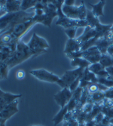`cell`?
<instances>
[{"instance_id":"9c48e42d","label":"cell","mask_w":113,"mask_h":126,"mask_svg":"<svg viewBox=\"0 0 113 126\" xmlns=\"http://www.w3.org/2000/svg\"><path fill=\"white\" fill-rule=\"evenodd\" d=\"M73 93L70 90L69 88H62L61 91L54 95V100L60 107V109L64 108L69 104V102L72 99Z\"/></svg>"},{"instance_id":"6da1fadb","label":"cell","mask_w":113,"mask_h":126,"mask_svg":"<svg viewBox=\"0 0 113 126\" xmlns=\"http://www.w3.org/2000/svg\"><path fill=\"white\" fill-rule=\"evenodd\" d=\"M32 56H36L35 54L29 49L27 44L20 40L17 45L16 51H14L13 56L8 61H6V63L8 69L11 70L12 67L28 60Z\"/></svg>"},{"instance_id":"30bf717a","label":"cell","mask_w":113,"mask_h":126,"mask_svg":"<svg viewBox=\"0 0 113 126\" xmlns=\"http://www.w3.org/2000/svg\"><path fill=\"white\" fill-rule=\"evenodd\" d=\"M101 56V52L97 48V47L94 45V46L90 47L88 49L83 51L82 58L87 60L90 64H93L99 62Z\"/></svg>"},{"instance_id":"4fadbf2b","label":"cell","mask_w":113,"mask_h":126,"mask_svg":"<svg viewBox=\"0 0 113 126\" xmlns=\"http://www.w3.org/2000/svg\"><path fill=\"white\" fill-rule=\"evenodd\" d=\"M96 30L94 28H91L90 27H87L85 28V31L83 32V34L82 36H80L79 37L76 38L78 39V41L80 42L82 45L84 44L85 42L89 41L90 39H91L93 38L96 37Z\"/></svg>"},{"instance_id":"3957f363","label":"cell","mask_w":113,"mask_h":126,"mask_svg":"<svg viewBox=\"0 0 113 126\" xmlns=\"http://www.w3.org/2000/svg\"><path fill=\"white\" fill-rule=\"evenodd\" d=\"M27 45L36 56L45 53L49 48V44L47 40L38 36L36 32L33 33L31 39L27 43Z\"/></svg>"},{"instance_id":"44dd1931","label":"cell","mask_w":113,"mask_h":126,"mask_svg":"<svg viewBox=\"0 0 113 126\" xmlns=\"http://www.w3.org/2000/svg\"><path fill=\"white\" fill-rule=\"evenodd\" d=\"M67 112H68V107H67V106L65 107L64 108L60 109V110L58 112V113L56 114V115L54 116V118L52 119V121L54 122V125H56L60 124L63 121V119L65 118V116L67 114Z\"/></svg>"},{"instance_id":"ac0fdd59","label":"cell","mask_w":113,"mask_h":126,"mask_svg":"<svg viewBox=\"0 0 113 126\" xmlns=\"http://www.w3.org/2000/svg\"><path fill=\"white\" fill-rule=\"evenodd\" d=\"M70 65L72 67H77V68H82V69H87L89 67L90 63L83 58H75L71 61Z\"/></svg>"},{"instance_id":"f1b7e54d","label":"cell","mask_w":113,"mask_h":126,"mask_svg":"<svg viewBox=\"0 0 113 126\" xmlns=\"http://www.w3.org/2000/svg\"><path fill=\"white\" fill-rule=\"evenodd\" d=\"M106 53H107L109 55H110V56L112 57V58H113V44L110 45L109 46V48H107Z\"/></svg>"},{"instance_id":"277c9868","label":"cell","mask_w":113,"mask_h":126,"mask_svg":"<svg viewBox=\"0 0 113 126\" xmlns=\"http://www.w3.org/2000/svg\"><path fill=\"white\" fill-rule=\"evenodd\" d=\"M36 24V23L32 18L31 20L20 23V24L15 25L14 27H12L11 29H10L7 31H8L11 33L14 40L17 43H18L21 40V38L23 37V36H24L26 32H27V31H29V30L31 27H32Z\"/></svg>"},{"instance_id":"cb8c5ba5","label":"cell","mask_w":113,"mask_h":126,"mask_svg":"<svg viewBox=\"0 0 113 126\" xmlns=\"http://www.w3.org/2000/svg\"><path fill=\"white\" fill-rule=\"evenodd\" d=\"M76 30L77 28L72 27V28H69V29H66L64 30V32L66 33V35L68 36V38L70 39H75V34H76Z\"/></svg>"},{"instance_id":"9a60e30c","label":"cell","mask_w":113,"mask_h":126,"mask_svg":"<svg viewBox=\"0 0 113 126\" xmlns=\"http://www.w3.org/2000/svg\"><path fill=\"white\" fill-rule=\"evenodd\" d=\"M112 44H113V43L111 42L110 41H109L108 39H106V38L103 37V38H100V39H97V41L95 43V46L97 47V48L99 50V51L101 52L102 54H106L107 48Z\"/></svg>"},{"instance_id":"5bb4252c","label":"cell","mask_w":113,"mask_h":126,"mask_svg":"<svg viewBox=\"0 0 113 126\" xmlns=\"http://www.w3.org/2000/svg\"><path fill=\"white\" fill-rule=\"evenodd\" d=\"M106 5V1H103V0H101L99 2H97V4H89V5L91 7V12L93 13V15L98 17H101V16H104V13H103V8Z\"/></svg>"},{"instance_id":"2e32d148","label":"cell","mask_w":113,"mask_h":126,"mask_svg":"<svg viewBox=\"0 0 113 126\" xmlns=\"http://www.w3.org/2000/svg\"><path fill=\"white\" fill-rule=\"evenodd\" d=\"M20 1H7L5 8L6 13H14L20 11Z\"/></svg>"},{"instance_id":"83f0119b","label":"cell","mask_w":113,"mask_h":126,"mask_svg":"<svg viewBox=\"0 0 113 126\" xmlns=\"http://www.w3.org/2000/svg\"><path fill=\"white\" fill-rule=\"evenodd\" d=\"M106 70L108 72V73L109 75V79H111L112 80H113V66L106 68Z\"/></svg>"},{"instance_id":"f546056e","label":"cell","mask_w":113,"mask_h":126,"mask_svg":"<svg viewBox=\"0 0 113 126\" xmlns=\"http://www.w3.org/2000/svg\"><path fill=\"white\" fill-rule=\"evenodd\" d=\"M75 1H74V0H66V1L64 2V5L72 6V5H75Z\"/></svg>"},{"instance_id":"d4e9b609","label":"cell","mask_w":113,"mask_h":126,"mask_svg":"<svg viewBox=\"0 0 113 126\" xmlns=\"http://www.w3.org/2000/svg\"><path fill=\"white\" fill-rule=\"evenodd\" d=\"M104 98H105V92H103V91H99V92H97L92 95L93 100L96 102L103 100Z\"/></svg>"},{"instance_id":"484cf974","label":"cell","mask_w":113,"mask_h":126,"mask_svg":"<svg viewBox=\"0 0 113 126\" xmlns=\"http://www.w3.org/2000/svg\"><path fill=\"white\" fill-rule=\"evenodd\" d=\"M15 76L17 80H23L26 76V73L24 70H19L16 72Z\"/></svg>"},{"instance_id":"603a6c76","label":"cell","mask_w":113,"mask_h":126,"mask_svg":"<svg viewBox=\"0 0 113 126\" xmlns=\"http://www.w3.org/2000/svg\"><path fill=\"white\" fill-rule=\"evenodd\" d=\"M38 1H31V0H25V1H21V5H20V11H25L27 9L35 7Z\"/></svg>"},{"instance_id":"7402d4cb","label":"cell","mask_w":113,"mask_h":126,"mask_svg":"<svg viewBox=\"0 0 113 126\" xmlns=\"http://www.w3.org/2000/svg\"><path fill=\"white\" fill-rule=\"evenodd\" d=\"M88 70H89L90 72H91L92 73H94V74H95L97 76L101 71H103V70H105V68L102 66L99 63H96L90 64L89 66V67H88Z\"/></svg>"},{"instance_id":"d6986e66","label":"cell","mask_w":113,"mask_h":126,"mask_svg":"<svg viewBox=\"0 0 113 126\" xmlns=\"http://www.w3.org/2000/svg\"><path fill=\"white\" fill-rule=\"evenodd\" d=\"M86 21L88 24V27H91V28H95L96 26L99 24V18L95 17L93 13L91 12V11H89L87 10V17H86Z\"/></svg>"},{"instance_id":"4dcf8cb0","label":"cell","mask_w":113,"mask_h":126,"mask_svg":"<svg viewBox=\"0 0 113 126\" xmlns=\"http://www.w3.org/2000/svg\"><path fill=\"white\" fill-rule=\"evenodd\" d=\"M30 126H42V125H30Z\"/></svg>"},{"instance_id":"7a4b0ae2","label":"cell","mask_w":113,"mask_h":126,"mask_svg":"<svg viewBox=\"0 0 113 126\" xmlns=\"http://www.w3.org/2000/svg\"><path fill=\"white\" fill-rule=\"evenodd\" d=\"M62 11L66 17L74 20H85L87 12V9L85 5L84 1H82L81 4L78 6H69L63 5Z\"/></svg>"},{"instance_id":"5b68a950","label":"cell","mask_w":113,"mask_h":126,"mask_svg":"<svg viewBox=\"0 0 113 126\" xmlns=\"http://www.w3.org/2000/svg\"><path fill=\"white\" fill-rule=\"evenodd\" d=\"M85 70V69L75 68L74 70L66 71L65 73L60 77V80L57 85L62 88H69L71 84L73 83L78 78L82 77L83 76Z\"/></svg>"},{"instance_id":"4316f807","label":"cell","mask_w":113,"mask_h":126,"mask_svg":"<svg viewBox=\"0 0 113 126\" xmlns=\"http://www.w3.org/2000/svg\"><path fill=\"white\" fill-rule=\"evenodd\" d=\"M104 38L110 41L111 42L113 43V25H112L110 30L107 32V33L104 36Z\"/></svg>"},{"instance_id":"7c38bea8","label":"cell","mask_w":113,"mask_h":126,"mask_svg":"<svg viewBox=\"0 0 113 126\" xmlns=\"http://www.w3.org/2000/svg\"><path fill=\"white\" fill-rule=\"evenodd\" d=\"M80 51H82V44L78 41L77 39H68L63 51L65 54Z\"/></svg>"},{"instance_id":"ba28073f","label":"cell","mask_w":113,"mask_h":126,"mask_svg":"<svg viewBox=\"0 0 113 126\" xmlns=\"http://www.w3.org/2000/svg\"><path fill=\"white\" fill-rule=\"evenodd\" d=\"M17 105L18 99L9 104L2 112H0V126H5V122L19 111Z\"/></svg>"},{"instance_id":"8fae6325","label":"cell","mask_w":113,"mask_h":126,"mask_svg":"<svg viewBox=\"0 0 113 126\" xmlns=\"http://www.w3.org/2000/svg\"><path fill=\"white\" fill-rule=\"evenodd\" d=\"M21 94H13L11 93H5L2 91H0V112H2L9 104L21 97Z\"/></svg>"},{"instance_id":"52a82bcc","label":"cell","mask_w":113,"mask_h":126,"mask_svg":"<svg viewBox=\"0 0 113 126\" xmlns=\"http://www.w3.org/2000/svg\"><path fill=\"white\" fill-rule=\"evenodd\" d=\"M56 25H60L62 27L66 29L72 28V27H88V24L86 21V20H74L69 18L66 16L58 17L57 21L56 22Z\"/></svg>"},{"instance_id":"ffe728a7","label":"cell","mask_w":113,"mask_h":126,"mask_svg":"<svg viewBox=\"0 0 113 126\" xmlns=\"http://www.w3.org/2000/svg\"><path fill=\"white\" fill-rule=\"evenodd\" d=\"M99 63L105 69L113 66V58H112V57L110 55H109L107 53L104 54H102Z\"/></svg>"},{"instance_id":"e0dca14e","label":"cell","mask_w":113,"mask_h":126,"mask_svg":"<svg viewBox=\"0 0 113 126\" xmlns=\"http://www.w3.org/2000/svg\"><path fill=\"white\" fill-rule=\"evenodd\" d=\"M112 25H104L102 24L101 23H99V24L96 26V27L94 28L96 30V38L97 39H100L104 37V36L107 33V32L110 30Z\"/></svg>"},{"instance_id":"8992f818","label":"cell","mask_w":113,"mask_h":126,"mask_svg":"<svg viewBox=\"0 0 113 126\" xmlns=\"http://www.w3.org/2000/svg\"><path fill=\"white\" fill-rule=\"evenodd\" d=\"M29 73L36 79L40 80L44 82L48 83H56L58 84L60 77L56 76V74L47 70L44 69H37V70H32L29 71Z\"/></svg>"}]
</instances>
